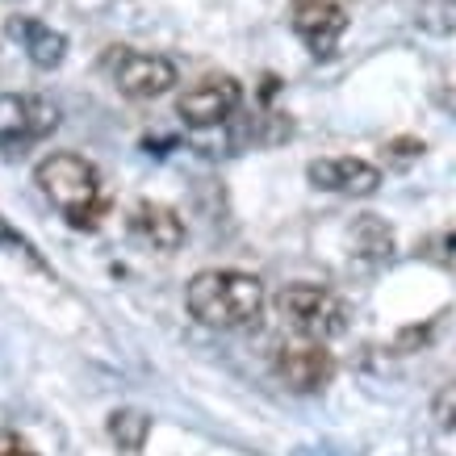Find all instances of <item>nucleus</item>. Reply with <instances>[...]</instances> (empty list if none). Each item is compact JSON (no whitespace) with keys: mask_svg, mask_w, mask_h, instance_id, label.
<instances>
[{"mask_svg":"<svg viewBox=\"0 0 456 456\" xmlns=\"http://www.w3.org/2000/svg\"><path fill=\"white\" fill-rule=\"evenodd\" d=\"M59 126V110L46 97L4 93L0 97V151H26Z\"/></svg>","mask_w":456,"mask_h":456,"instance_id":"20e7f679","label":"nucleus"},{"mask_svg":"<svg viewBox=\"0 0 456 456\" xmlns=\"http://www.w3.org/2000/svg\"><path fill=\"white\" fill-rule=\"evenodd\" d=\"M130 231H134V239H142V243H151V248H159V251H176L180 243H184V222L176 218V209L155 206V201L134 206Z\"/></svg>","mask_w":456,"mask_h":456,"instance_id":"9d476101","label":"nucleus"},{"mask_svg":"<svg viewBox=\"0 0 456 456\" xmlns=\"http://www.w3.org/2000/svg\"><path fill=\"white\" fill-rule=\"evenodd\" d=\"M110 76L126 97L147 101V97H164L167 88L176 84V63L164 55H142V51L118 46L110 55Z\"/></svg>","mask_w":456,"mask_h":456,"instance_id":"423d86ee","label":"nucleus"},{"mask_svg":"<svg viewBox=\"0 0 456 456\" xmlns=\"http://www.w3.org/2000/svg\"><path fill=\"white\" fill-rule=\"evenodd\" d=\"M415 26L428 34H456V0H423Z\"/></svg>","mask_w":456,"mask_h":456,"instance_id":"f8f14e48","label":"nucleus"},{"mask_svg":"<svg viewBox=\"0 0 456 456\" xmlns=\"http://www.w3.org/2000/svg\"><path fill=\"white\" fill-rule=\"evenodd\" d=\"M189 314L201 327H218V331H239L256 322L264 310V285L251 273H235V268H206L189 281L184 289Z\"/></svg>","mask_w":456,"mask_h":456,"instance_id":"f257e3e1","label":"nucleus"},{"mask_svg":"<svg viewBox=\"0 0 456 456\" xmlns=\"http://www.w3.org/2000/svg\"><path fill=\"white\" fill-rule=\"evenodd\" d=\"M277 377L293 394H314L335 377V360L318 339H293L277 347Z\"/></svg>","mask_w":456,"mask_h":456,"instance_id":"0eeeda50","label":"nucleus"},{"mask_svg":"<svg viewBox=\"0 0 456 456\" xmlns=\"http://www.w3.org/2000/svg\"><path fill=\"white\" fill-rule=\"evenodd\" d=\"M110 436L122 444V448L134 452V448L142 444V436H147V419H142L139 411H113L110 415Z\"/></svg>","mask_w":456,"mask_h":456,"instance_id":"4468645a","label":"nucleus"},{"mask_svg":"<svg viewBox=\"0 0 456 456\" xmlns=\"http://www.w3.org/2000/svg\"><path fill=\"white\" fill-rule=\"evenodd\" d=\"M431 419H436V428L440 431H452L456 436V381L440 389V398H436V406H431Z\"/></svg>","mask_w":456,"mask_h":456,"instance_id":"dca6fc26","label":"nucleus"},{"mask_svg":"<svg viewBox=\"0 0 456 456\" xmlns=\"http://www.w3.org/2000/svg\"><path fill=\"white\" fill-rule=\"evenodd\" d=\"M356 239H364L360 248H364V256H369V260H389V256H394V235H389L386 222L364 218L356 226Z\"/></svg>","mask_w":456,"mask_h":456,"instance_id":"ddd939ff","label":"nucleus"},{"mask_svg":"<svg viewBox=\"0 0 456 456\" xmlns=\"http://www.w3.org/2000/svg\"><path fill=\"white\" fill-rule=\"evenodd\" d=\"M239 105H243V84H239L235 76H206V80H197L193 88L180 93L176 113L184 118V126L209 130V126L226 122Z\"/></svg>","mask_w":456,"mask_h":456,"instance_id":"39448f33","label":"nucleus"},{"mask_svg":"<svg viewBox=\"0 0 456 456\" xmlns=\"http://www.w3.org/2000/svg\"><path fill=\"white\" fill-rule=\"evenodd\" d=\"M34 184H38L42 197H46L71 226H97L101 214H105L101 172L76 151L46 155V159L34 167Z\"/></svg>","mask_w":456,"mask_h":456,"instance_id":"f03ea898","label":"nucleus"},{"mask_svg":"<svg viewBox=\"0 0 456 456\" xmlns=\"http://www.w3.org/2000/svg\"><path fill=\"white\" fill-rule=\"evenodd\" d=\"M293 34L305 42V51L331 59L339 38L347 34V13L335 0H297L293 4Z\"/></svg>","mask_w":456,"mask_h":456,"instance_id":"6e6552de","label":"nucleus"},{"mask_svg":"<svg viewBox=\"0 0 456 456\" xmlns=\"http://www.w3.org/2000/svg\"><path fill=\"white\" fill-rule=\"evenodd\" d=\"M0 248L9 251V256H21L29 268H38V273H46V277H51V264L38 256V248H34V243H29L21 231H13V226H9L4 218H0Z\"/></svg>","mask_w":456,"mask_h":456,"instance_id":"2eb2a0df","label":"nucleus"},{"mask_svg":"<svg viewBox=\"0 0 456 456\" xmlns=\"http://www.w3.org/2000/svg\"><path fill=\"white\" fill-rule=\"evenodd\" d=\"M0 456H38L17 431H0Z\"/></svg>","mask_w":456,"mask_h":456,"instance_id":"f3484780","label":"nucleus"},{"mask_svg":"<svg viewBox=\"0 0 456 456\" xmlns=\"http://www.w3.org/2000/svg\"><path fill=\"white\" fill-rule=\"evenodd\" d=\"M305 176L314 189L322 193H344V197H369L377 193L381 184V172H377L369 159H352V155H331V159H314L305 167Z\"/></svg>","mask_w":456,"mask_h":456,"instance_id":"1a4fd4ad","label":"nucleus"},{"mask_svg":"<svg viewBox=\"0 0 456 456\" xmlns=\"http://www.w3.org/2000/svg\"><path fill=\"white\" fill-rule=\"evenodd\" d=\"M9 34L26 46V55L34 68H59V63H63L68 38H63L59 29H51L46 21H38V17H13Z\"/></svg>","mask_w":456,"mask_h":456,"instance_id":"9b49d317","label":"nucleus"},{"mask_svg":"<svg viewBox=\"0 0 456 456\" xmlns=\"http://www.w3.org/2000/svg\"><path fill=\"white\" fill-rule=\"evenodd\" d=\"M277 310L302 339H318V344L331 339V335H344V327H347L344 297H335V293L322 289V285H305V281L281 289Z\"/></svg>","mask_w":456,"mask_h":456,"instance_id":"7ed1b4c3","label":"nucleus"}]
</instances>
